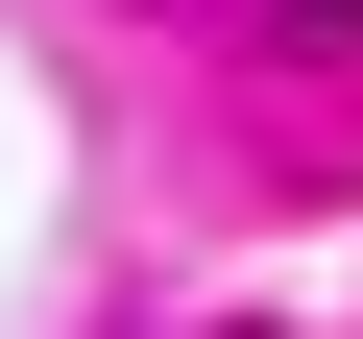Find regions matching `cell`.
<instances>
[{"label": "cell", "instance_id": "6da1fadb", "mask_svg": "<svg viewBox=\"0 0 363 339\" xmlns=\"http://www.w3.org/2000/svg\"><path fill=\"white\" fill-rule=\"evenodd\" d=\"M291 25H315V49H339V25H363V0H291Z\"/></svg>", "mask_w": 363, "mask_h": 339}]
</instances>
